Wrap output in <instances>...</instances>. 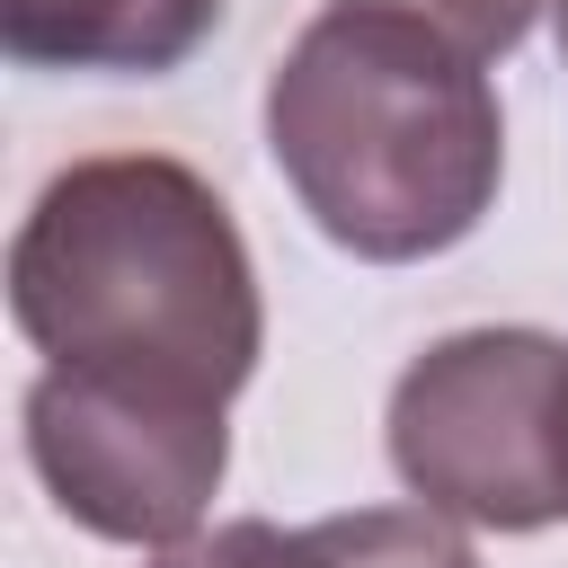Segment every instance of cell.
<instances>
[{"instance_id": "8992f818", "label": "cell", "mask_w": 568, "mask_h": 568, "mask_svg": "<svg viewBox=\"0 0 568 568\" xmlns=\"http://www.w3.org/2000/svg\"><path fill=\"white\" fill-rule=\"evenodd\" d=\"M320 568H479L470 541L453 532V515L435 506H355L328 524H302Z\"/></svg>"}, {"instance_id": "5b68a950", "label": "cell", "mask_w": 568, "mask_h": 568, "mask_svg": "<svg viewBox=\"0 0 568 568\" xmlns=\"http://www.w3.org/2000/svg\"><path fill=\"white\" fill-rule=\"evenodd\" d=\"M222 27V0H0V44L27 71L160 80Z\"/></svg>"}, {"instance_id": "277c9868", "label": "cell", "mask_w": 568, "mask_h": 568, "mask_svg": "<svg viewBox=\"0 0 568 568\" xmlns=\"http://www.w3.org/2000/svg\"><path fill=\"white\" fill-rule=\"evenodd\" d=\"M27 462L44 497L124 550H169L195 541L213 515V488L231 470V426L222 399L151 390V382H106L44 364L27 382Z\"/></svg>"}, {"instance_id": "52a82bcc", "label": "cell", "mask_w": 568, "mask_h": 568, "mask_svg": "<svg viewBox=\"0 0 568 568\" xmlns=\"http://www.w3.org/2000/svg\"><path fill=\"white\" fill-rule=\"evenodd\" d=\"M151 568H320L311 532H284L266 515H240V524H213L195 541H169Z\"/></svg>"}, {"instance_id": "ba28073f", "label": "cell", "mask_w": 568, "mask_h": 568, "mask_svg": "<svg viewBox=\"0 0 568 568\" xmlns=\"http://www.w3.org/2000/svg\"><path fill=\"white\" fill-rule=\"evenodd\" d=\"M550 18H559V62H568V0H550Z\"/></svg>"}, {"instance_id": "6da1fadb", "label": "cell", "mask_w": 568, "mask_h": 568, "mask_svg": "<svg viewBox=\"0 0 568 568\" xmlns=\"http://www.w3.org/2000/svg\"><path fill=\"white\" fill-rule=\"evenodd\" d=\"M266 151L346 257H444L488 222L506 178L488 53L426 0H328L266 80Z\"/></svg>"}, {"instance_id": "7a4b0ae2", "label": "cell", "mask_w": 568, "mask_h": 568, "mask_svg": "<svg viewBox=\"0 0 568 568\" xmlns=\"http://www.w3.org/2000/svg\"><path fill=\"white\" fill-rule=\"evenodd\" d=\"M9 320L44 364L240 399L266 346L248 240L169 151H98L44 178L9 240Z\"/></svg>"}, {"instance_id": "3957f363", "label": "cell", "mask_w": 568, "mask_h": 568, "mask_svg": "<svg viewBox=\"0 0 568 568\" xmlns=\"http://www.w3.org/2000/svg\"><path fill=\"white\" fill-rule=\"evenodd\" d=\"M390 470L417 506L479 532L568 515V337L453 328L390 382Z\"/></svg>"}]
</instances>
